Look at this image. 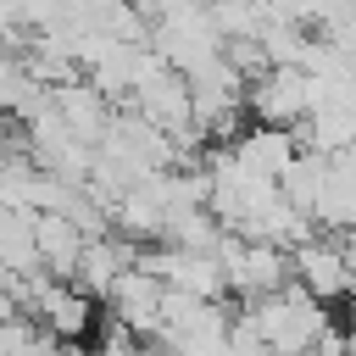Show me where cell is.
<instances>
[{"mask_svg":"<svg viewBox=\"0 0 356 356\" xmlns=\"http://www.w3.org/2000/svg\"><path fill=\"white\" fill-rule=\"evenodd\" d=\"M33 245H39V267L50 273V278H72V267H78V256H83V245H89V234L72 222V217H56V211H39L33 217Z\"/></svg>","mask_w":356,"mask_h":356,"instance_id":"30bf717a","label":"cell"},{"mask_svg":"<svg viewBox=\"0 0 356 356\" xmlns=\"http://www.w3.org/2000/svg\"><path fill=\"white\" fill-rule=\"evenodd\" d=\"M161 295H167V289H161L150 273L128 267V273L117 278V289L106 295V312H111V323H117L122 334L156 339V328H161Z\"/></svg>","mask_w":356,"mask_h":356,"instance_id":"52a82bcc","label":"cell"},{"mask_svg":"<svg viewBox=\"0 0 356 356\" xmlns=\"http://www.w3.org/2000/svg\"><path fill=\"white\" fill-rule=\"evenodd\" d=\"M295 139H306L312 156H323V161L356 150V106H317V111H306V134H295Z\"/></svg>","mask_w":356,"mask_h":356,"instance_id":"8fae6325","label":"cell"},{"mask_svg":"<svg viewBox=\"0 0 356 356\" xmlns=\"http://www.w3.org/2000/svg\"><path fill=\"white\" fill-rule=\"evenodd\" d=\"M289 278L312 295V300H339L350 295V278H345V245L339 239H306L289 250Z\"/></svg>","mask_w":356,"mask_h":356,"instance_id":"8992f818","label":"cell"},{"mask_svg":"<svg viewBox=\"0 0 356 356\" xmlns=\"http://www.w3.org/2000/svg\"><path fill=\"white\" fill-rule=\"evenodd\" d=\"M228 156H234L250 178H261V184H284V172H289L295 156H300V139H295V128L250 122V128H239V139L228 145Z\"/></svg>","mask_w":356,"mask_h":356,"instance_id":"5b68a950","label":"cell"},{"mask_svg":"<svg viewBox=\"0 0 356 356\" xmlns=\"http://www.w3.org/2000/svg\"><path fill=\"white\" fill-rule=\"evenodd\" d=\"M50 106H56V117L67 122V134L83 139V145H95V150H100V139H106V128H111V117H117V106H111L89 78H72V83L50 89Z\"/></svg>","mask_w":356,"mask_h":356,"instance_id":"ba28073f","label":"cell"},{"mask_svg":"<svg viewBox=\"0 0 356 356\" xmlns=\"http://www.w3.org/2000/svg\"><path fill=\"white\" fill-rule=\"evenodd\" d=\"M217 261H222L228 295H239L245 306H250V300H267V295H278V289L289 284V256L273 250V245H250V239H239V234H222Z\"/></svg>","mask_w":356,"mask_h":356,"instance_id":"3957f363","label":"cell"},{"mask_svg":"<svg viewBox=\"0 0 356 356\" xmlns=\"http://www.w3.org/2000/svg\"><path fill=\"white\" fill-rule=\"evenodd\" d=\"M0 273L6 278H33L39 267V245H33V211H11L0 206Z\"/></svg>","mask_w":356,"mask_h":356,"instance_id":"7c38bea8","label":"cell"},{"mask_svg":"<svg viewBox=\"0 0 356 356\" xmlns=\"http://www.w3.org/2000/svg\"><path fill=\"white\" fill-rule=\"evenodd\" d=\"M150 50L178 72V78H200L206 67L222 61V33L211 28L206 6H189V11H167L150 22Z\"/></svg>","mask_w":356,"mask_h":356,"instance_id":"7a4b0ae2","label":"cell"},{"mask_svg":"<svg viewBox=\"0 0 356 356\" xmlns=\"http://www.w3.org/2000/svg\"><path fill=\"white\" fill-rule=\"evenodd\" d=\"M134 267V250L117 239V234H100V239H89L83 245V256H78V267H72V289H83L89 300H106L111 289H117V278Z\"/></svg>","mask_w":356,"mask_h":356,"instance_id":"9c48e42d","label":"cell"},{"mask_svg":"<svg viewBox=\"0 0 356 356\" xmlns=\"http://www.w3.org/2000/svg\"><path fill=\"white\" fill-rule=\"evenodd\" d=\"M245 111H250L256 122H267V128H295V122H306V111H312V83H306V72H300V67H267V72L245 89Z\"/></svg>","mask_w":356,"mask_h":356,"instance_id":"277c9868","label":"cell"},{"mask_svg":"<svg viewBox=\"0 0 356 356\" xmlns=\"http://www.w3.org/2000/svg\"><path fill=\"white\" fill-rule=\"evenodd\" d=\"M239 317L256 328V339L267 345V356H312V345L328 334V312H323V300H312L295 278H289L278 295L250 300Z\"/></svg>","mask_w":356,"mask_h":356,"instance_id":"6da1fadb","label":"cell"},{"mask_svg":"<svg viewBox=\"0 0 356 356\" xmlns=\"http://www.w3.org/2000/svg\"><path fill=\"white\" fill-rule=\"evenodd\" d=\"M0 150H11V145H6V117H0Z\"/></svg>","mask_w":356,"mask_h":356,"instance_id":"4fadbf2b","label":"cell"}]
</instances>
